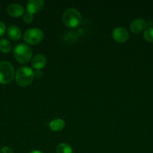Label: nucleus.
Masks as SVG:
<instances>
[{"mask_svg": "<svg viewBox=\"0 0 153 153\" xmlns=\"http://www.w3.org/2000/svg\"><path fill=\"white\" fill-rule=\"evenodd\" d=\"M34 78V72L31 68L22 67L18 69L15 74V79L18 85L21 87H26L32 82Z\"/></svg>", "mask_w": 153, "mask_h": 153, "instance_id": "f257e3e1", "label": "nucleus"}, {"mask_svg": "<svg viewBox=\"0 0 153 153\" xmlns=\"http://www.w3.org/2000/svg\"><path fill=\"white\" fill-rule=\"evenodd\" d=\"M62 20L66 26L69 28H75L80 24L82 16L76 9L68 8L63 13Z\"/></svg>", "mask_w": 153, "mask_h": 153, "instance_id": "f03ea898", "label": "nucleus"}, {"mask_svg": "<svg viewBox=\"0 0 153 153\" xmlns=\"http://www.w3.org/2000/svg\"><path fill=\"white\" fill-rule=\"evenodd\" d=\"M14 55L17 61L21 64H27L32 57V49L25 43H20L14 49Z\"/></svg>", "mask_w": 153, "mask_h": 153, "instance_id": "7ed1b4c3", "label": "nucleus"}, {"mask_svg": "<svg viewBox=\"0 0 153 153\" xmlns=\"http://www.w3.org/2000/svg\"><path fill=\"white\" fill-rule=\"evenodd\" d=\"M14 78V69L8 61L0 62V84L6 85L13 81Z\"/></svg>", "mask_w": 153, "mask_h": 153, "instance_id": "20e7f679", "label": "nucleus"}, {"mask_svg": "<svg viewBox=\"0 0 153 153\" xmlns=\"http://www.w3.org/2000/svg\"><path fill=\"white\" fill-rule=\"evenodd\" d=\"M44 37V33L40 28H31L27 29L23 34V39L26 43L35 45L41 42Z\"/></svg>", "mask_w": 153, "mask_h": 153, "instance_id": "39448f33", "label": "nucleus"}, {"mask_svg": "<svg viewBox=\"0 0 153 153\" xmlns=\"http://www.w3.org/2000/svg\"><path fill=\"white\" fill-rule=\"evenodd\" d=\"M128 37V31L125 28H123V27H117L112 31V37L118 43H124L127 41Z\"/></svg>", "mask_w": 153, "mask_h": 153, "instance_id": "423d86ee", "label": "nucleus"}, {"mask_svg": "<svg viewBox=\"0 0 153 153\" xmlns=\"http://www.w3.org/2000/svg\"><path fill=\"white\" fill-rule=\"evenodd\" d=\"M146 26V22L145 19L142 18H137V19H134L130 25V31L136 34L142 32V31H145Z\"/></svg>", "mask_w": 153, "mask_h": 153, "instance_id": "0eeeda50", "label": "nucleus"}, {"mask_svg": "<svg viewBox=\"0 0 153 153\" xmlns=\"http://www.w3.org/2000/svg\"><path fill=\"white\" fill-rule=\"evenodd\" d=\"M44 1L43 0H30L27 2L26 10L27 12L34 13H38L43 7Z\"/></svg>", "mask_w": 153, "mask_h": 153, "instance_id": "6e6552de", "label": "nucleus"}, {"mask_svg": "<svg viewBox=\"0 0 153 153\" xmlns=\"http://www.w3.org/2000/svg\"><path fill=\"white\" fill-rule=\"evenodd\" d=\"M7 12L10 16L17 17V16H20L23 14L24 8L21 4H11L8 6Z\"/></svg>", "mask_w": 153, "mask_h": 153, "instance_id": "1a4fd4ad", "label": "nucleus"}, {"mask_svg": "<svg viewBox=\"0 0 153 153\" xmlns=\"http://www.w3.org/2000/svg\"><path fill=\"white\" fill-rule=\"evenodd\" d=\"M46 63V58L45 55L42 54H38L34 58H32V67L36 70H40L45 66Z\"/></svg>", "mask_w": 153, "mask_h": 153, "instance_id": "9d476101", "label": "nucleus"}, {"mask_svg": "<svg viewBox=\"0 0 153 153\" xmlns=\"http://www.w3.org/2000/svg\"><path fill=\"white\" fill-rule=\"evenodd\" d=\"M8 35L11 40H19L21 37V30L16 25H10L8 28Z\"/></svg>", "mask_w": 153, "mask_h": 153, "instance_id": "9b49d317", "label": "nucleus"}, {"mask_svg": "<svg viewBox=\"0 0 153 153\" xmlns=\"http://www.w3.org/2000/svg\"><path fill=\"white\" fill-rule=\"evenodd\" d=\"M65 126V123L62 119H55L50 123V128L52 131H57L62 129Z\"/></svg>", "mask_w": 153, "mask_h": 153, "instance_id": "f8f14e48", "label": "nucleus"}, {"mask_svg": "<svg viewBox=\"0 0 153 153\" xmlns=\"http://www.w3.org/2000/svg\"><path fill=\"white\" fill-rule=\"evenodd\" d=\"M56 153H73V149L68 143H61L57 146Z\"/></svg>", "mask_w": 153, "mask_h": 153, "instance_id": "ddd939ff", "label": "nucleus"}, {"mask_svg": "<svg viewBox=\"0 0 153 153\" xmlns=\"http://www.w3.org/2000/svg\"><path fill=\"white\" fill-rule=\"evenodd\" d=\"M11 50V43L7 39L0 40V51L4 53H8Z\"/></svg>", "mask_w": 153, "mask_h": 153, "instance_id": "4468645a", "label": "nucleus"}, {"mask_svg": "<svg viewBox=\"0 0 153 153\" xmlns=\"http://www.w3.org/2000/svg\"><path fill=\"white\" fill-rule=\"evenodd\" d=\"M143 37L147 42L152 43L153 42V27H148L146 28L143 33Z\"/></svg>", "mask_w": 153, "mask_h": 153, "instance_id": "2eb2a0df", "label": "nucleus"}, {"mask_svg": "<svg viewBox=\"0 0 153 153\" xmlns=\"http://www.w3.org/2000/svg\"><path fill=\"white\" fill-rule=\"evenodd\" d=\"M23 20L26 23H27V24L31 23V22L33 21V14L32 13H29V12H26L23 16Z\"/></svg>", "mask_w": 153, "mask_h": 153, "instance_id": "dca6fc26", "label": "nucleus"}, {"mask_svg": "<svg viewBox=\"0 0 153 153\" xmlns=\"http://www.w3.org/2000/svg\"><path fill=\"white\" fill-rule=\"evenodd\" d=\"M5 30H6V27L5 25L3 22L0 21V37H2L4 35V32H5Z\"/></svg>", "mask_w": 153, "mask_h": 153, "instance_id": "f3484780", "label": "nucleus"}, {"mask_svg": "<svg viewBox=\"0 0 153 153\" xmlns=\"http://www.w3.org/2000/svg\"><path fill=\"white\" fill-rule=\"evenodd\" d=\"M0 153H14L13 152L10 148L8 146H3L1 149H0Z\"/></svg>", "mask_w": 153, "mask_h": 153, "instance_id": "a211bd4d", "label": "nucleus"}, {"mask_svg": "<svg viewBox=\"0 0 153 153\" xmlns=\"http://www.w3.org/2000/svg\"><path fill=\"white\" fill-rule=\"evenodd\" d=\"M34 77L38 78V79H41V78L44 76V73H42L41 71H40L39 70H38L37 71L34 72Z\"/></svg>", "mask_w": 153, "mask_h": 153, "instance_id": "6ab92c4d", "label": "nucleus"}, {"mask_svg": "<svg viewBox=\"0 0 153 153\" xmlns=\"http://www.w3.org/2000/svg\"><path fill=\"white\" fill-rule=\"evenodd\" d=\"M29 153H43V152H40V151L39 150H33V151H31Z\"/></svg>", "mask_w": 153, "mask_h": 153, "instance_id": "aec40b11", "label": "nucleus"}]
</instances>
